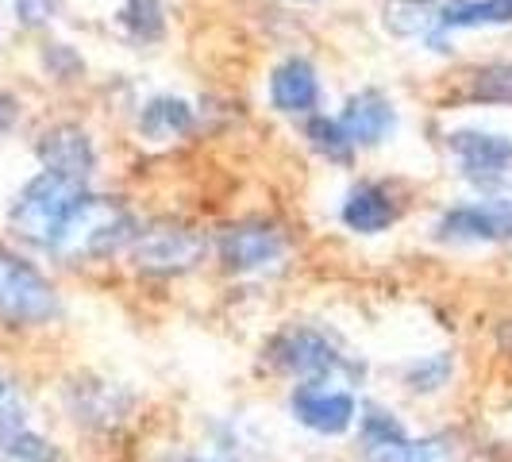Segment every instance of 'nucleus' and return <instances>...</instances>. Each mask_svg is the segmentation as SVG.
I'll return each instance as SVG.
<instances>
[{
	"label": "nucleus",
	"mask_w": 512,
	"mask_h": 462,
	"mask_svg": "<svg viewBox=\"0 0 512 462\" xmlns=\"http://www.w3.org/2000/svg\"><path fill=\"white\" fill-rule=\"evenodd\" d=\"M89 189L74 178H62V174H51L43 170L39 178H31L24 185V193L16 197V205L8 212L16 235H24L27 243L35 247H47V251H58L66 231L81 216V208L89 205Z\"/></svg>",
	"instance_id": "obj_1"
},
{
	"label": "nucleus",
	"mask_w": 512,
	"mask_h": 462,
	"mask_svg": "<svg viewBox=\"0 0 512 462\" xmlns=\"http://www.w3.org/2000/svg\"><path fill=\"white\" fill-rule=\"evenodd\" d=\"M0 316L12 324H47L58 316L51 282L12 251H0Z\"/></svg>",
	"instance_id": "obj_2"
},
{
	"label": "nucleus",
	"mask_w": 512,
	"mask_h": 462,
	"mask_svg": "<svg viewBox=\"0 0 512 462\" xmlns=\"http://www.w3.org/2000/svg\"><path fill=\"white\" fill-rule=\"evenodd\" d=\"M131 258L147 274H185L205 258V235L189 228H151L135 239Z\"/></svg>",
	"instance_id": "obj_3"
},
{
	"label": "nucleus",
	"mask_w": 512,
	"mask_h": 462,
	"mask_svg": "<svg viewBox=\"0 0 512 462\" xmlns=\"http://www.w3.org/2000/svg\"><path fill=\"white\" fill-rule=\"evenodd\" d=\"M274 362L289 370V374H301L308 382H324L332 374H355L362 366H351L335 351L332 343L320 332H308V328H297V332H285L278 343H274Z\"/></svg>",
	"instance_id": "obj_4"
},
{
	"label": "nucleus",
	"mask_w": 512,
	"mask_h": 462,
	"mask_svg": "<svg viewBox=\"0 0 512 462\" xmlns=\"http://www.w3.org/2000/svg\"><path fill=\"white\" fill-rule=\"evenodd\" d=\"M289 409L305 428L320 432V436H343L359 416L355 397L347 389H332L328 382L297 385L293 397H289Z\"/></svg>",
	"instance_id": "obj_5"
},
{
	"label": "nucleus",
	"mask_w": 512,
	"mask_h": 462,
	"mask_svg": "<svg viewBox=\"0 0 512 462\" xmlns=\"http://www.w3.org/2000/svg\"><path fill=\"white\" fill-rule=\"evenodd\" d=\"M451 151L459 154L462 174L478 185H497L512 174V139L509 135H489V131H455Z\"/></svg>",
	"instance_id": "obj_6"
},
{
	"label": "nucleus",
	"mask_w": 512,
	"mask_h": 462,
	"mask_svg": "<svg viewBox=\"0 0 512 462\" xmlns=\"http://www.w3.org/2000/svg\"><path fill=\"white\" fill-rule=\"evenodd\" d=\"M439 239H509L512 197H489L478 205H459L439 216Z\"/></svg>",
	"instance_id": "obj_7"
},
{
	"label": "nucleus",
	"mask_w": 512,
	"mask_h": 462,
	"mask_svg": "<svg viewBox=\"0 0 512 462\" xmlns=\"http://www.w3.org/2000/svg\"><path fill=\"white\" fill-rule=\"evenodd\" d=\"M285 251V239L278 228L270 224H235L220 235V258L224 266L235 274H247V270H262L270 262H278Z\"/></svg>",
	"instance_id": "obj_8"
},
{
	"label": "nucleus",
	"mask_w": 512,
	"mask_h": 462,
	"mask_svg": "<svg viewBox=\"0 0 512 462\" xmlns=\"http://www.w3.org/2000/svg\"><path fill=\"white\" fill-rule=\"evenodd\" d=\"M39 158H43V166H47L51 174L74 178V181H81V185L93 178V166H97V154H93L89 135L81 128H70V124L47 131V135L39 139Z\"/></svg>",
	"instance_id": "obj_9"
},
{
	"label": "nucleus",
	"mask_w": 512,
	"mask_h": 462,
	"mask_svg": "<svg viewBox=\"0 0 512 462\" xmlns=\"http://www.w3.org/2000/svg\"><path fill=\"white\" fill-rule=\"evenodd\" d=\"M339 124H343L347 139L355 147H378L382 139H389V131L397 124V112H393V104L385 101L378 89H362L359 97L347 101Z\"/></svg>",
	"instance_id": "obj_10"
},
{
	"label": "nucleus",
	"mask_w": 512,
	"mask_h": 462,
	"mask_svg": "<svg viewBox=\"0 0 512 462\" xmlns=\"http://www.w3.org/2000/svg\"><path fill=\"white\" fill-rule=\"evenodd\" d=\"M270 101L285 116H305L320 104V81L305 58H289L270 77Z\"/></svg>",
	"instance_id": "obj_11"
},
{
	"label": "nucleus",
	"mask_w": 512,
	"mask_h": 462,
	"mask_svg": "<svg viewBox=\"0 0 512 462\" xmlns=\"http://www.w3.org/2000/svg\"><path fill=\"white\" fill-rule=\"evenodd\" d=\"M0 459L8 462H58V451L24 424V409L0 405Z\"/></svg>",
	"instance_id": "obj_12"
},
{
	"label": "nucleus",
	"mask_w": 512,
	"mask_h": 462,
	"mask_svg": "<svg viewBox=\"0 0 512 462\" xmlns=\"http://www.w3.org/2000/svg\"><path fill=\"white\" fill-rule=\"evenodd\" d=\"M343 224L351 231H359V235H378L393 224V201H389V193L378 189V185H359L351 197H347V205H343Z\"/></svg>",
	"instance_id": "obj_13"
},
{
	"label": "nucleus",
	"mask_w": 512,
	"mask_h": 462,
	"mask_svg": "<svg viewBox=\"0 0 512 462\" xmlns=\"http://www.w3.org/2000/svg\"><path fill=\"white\" fill-rule=\"evenodd\" d=\"M366 462H455V447L451 439L428 436V439H393V443H378V447H362Z\"/></svg>",
	"instance_id": "obj_14"
},
{
	"label": "nucleus",
	"mask_w": 512,
	"mask_h": 462,
	"mask_svg": "<svg viewBox=\"0 0 512 462\" xmlns=\"http://www.w3.org/2000/svg\"><path fill=\"white\" fill-rule=\"evenodd\" d=\"M486 24H512V0H451L439 12V27H486Z\"/></svg>",
	"instance_id": "obj_15"
},
{
	"label": "nucleus",
	"mask_w": 512,
	"mask_h": 462,
	"mask_svg": "<svg viewBox=\"0 0 512 462\" xmlns=\"http://www.w3.org/2000/svg\"><path fill=\"white\" fill-rule=\"evenodd\" d=\"M193 128V108L178 97H158L139 112V131L151 139H166V135H185Z\"/></svg>",
	"instance_id": "obj_16"
},
{
	"label": "nucleus",
	"mask_w": 512,
	"mask_h": 462,
	"mask_svg": "<svg viewBox=\"0 0 512 462\" xmlns=\"http://www.w3.org/2000/svg\"><path fill=\"white\" fill-rule=\"evenodd\" d=\"M120 24L128 31L135 43H154L158 35H162V4L158 0H128L124 4V12H120Z\"/></svg>",
	"instance_id": "obj_17"
},
{
	"label": "nucleus",
	"mask_w": 512,
	"mask_h": 462,
	"mask_svg": "<svg viewBox=\"0 0 512 462\" xmlns=\"http://www.w3.org/2000/svg\"><path fill=\"white\" fill-rule=\"evenodd\" d=\"M470 97L482 104H512V62H497L470 77Z\"/></svg>",
	"instance_id": "obj_18"
},
{
	"label": "nucleus",
	"mask_w": 512,
	"mask_h": 462,
	"mask_svg": "<svg viewBox=\"0 0 512 462\" xmlns=\"http://www.w3.org/2000/svg\"><path fill=\"white\" fill-rule=\"evenodd\" d=\"M308 139H312V147L324 154V158H332V162H347L351 151H355V143L347 139V131L339 120H328V116H312L308 120Z\"/></svg>",
	"instance_id": "obj_19"
},
{
	"label": "nucleus",
	"mask_w": 512,
	"mask_h": 462,
	"mask_svg": "<svg viewBox=\"0 0 512 462\" xmlns=\"http://www.w3.org/2000/svg\"><path fill=\"white\" fill-rule=\"evenodd\" d=\"M447 378H451V355H432V359L412 362L409 374H405L409 389H416V393H432L439 385H447Z\"/></svg>",
	"instance_id": "obj_20"
},
{
	"label": "nucleus",
	"mask_w": 512,
	"mask_h": 462,
	"mask_svg": "<svg viewBox=\"0 0 512 462\" xmlns=\"http://www.w3.org/2000/svg\"><path fill=\"white\" fill-rule=\"evenodd\" d=\"M409 436L401 428V420L385 409H366L362 416V447H378V443H393V439Z\"/></svg>",
	"instance_id": "obj_21"
},
{
	"label": "nucleus",
	"mask_w": 512,
	"mask_h": 462,
	"mask_svg": "<svg viewBox=\"0 0 512 462\" xmlns=\"http://www.w3.org/2000/svg\"><path fill=\"white\" fill-rule=\"evenodd\" d=\"M16 16H20V24H27V27L47 24L54 16V0H16Z\"/></svg>",
	"instance_id": "obj_22"
},
{
	"label": "nucleus",
	"mask_w": 512,
	"mask_h": 462,
	"mask_svg": "<svg viewBox=\"0 0 512 462\" xmlns=\"http://www.w3.org/2000/svg\"><path fill=\"white\" fill-rule=\"evenodd\" d=\"M16 124V101L8 93H0V131H8Z\"/></svg>",
	"instance_id": "obj_23"
}]
</instances>
